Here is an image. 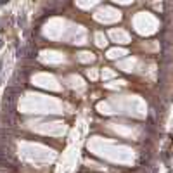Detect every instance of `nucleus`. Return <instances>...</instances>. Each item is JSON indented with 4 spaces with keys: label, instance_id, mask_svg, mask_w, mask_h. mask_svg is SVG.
<instances>
[{
    "label": "nucleus",
    "instance_id": "f257e3e1",
    "mask_svg": "<svg viewBox=\"0 0 173 173\" xmlns=\"http://www.w3.org/2000/svg\"><path fill=\"white\" fill-rule=\"evenodd\" d=\"M24 21H26L24 16H19V26H24Z\"/></svg>",
    "mask_w": 173,
    "mask_h": 173
},
{
    "label": "nucleus",
    "instance_id": "f03ea898",
    "mask_svg": "<svg viewBox=\"0 0 173 173\" xmlns=\"http://www.w3.org/2000/svg\"><path fill=\"white\" fill-rule=\"evenodd\" d=\"M7 2H9V0H0V4H2V5H4V4H7Z\"/></svg>",
    "mask_w": 173,
    "mask_h": 173
},
{
    "label": "nucleus",
    "instance_id": "7ed1b4c3",
    "mask_svg": "<svg viewBox=\"0 0 173 173\" xmlns=\"http://www.w3.org/2000/svg\"><path fill=\"white\" fill-rule=\"evenodd\" d=\"M0 68H2V61H0Z\"/></svg>",
    "mask_w": 173,
    "mask_h": 173
}]
</instances>
